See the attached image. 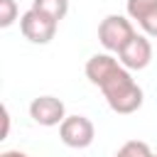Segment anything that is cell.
<instances>
[{"label":"cell","mask_w":157,"mask_h":157,"mask_svg":"<svg viewBox=\"0 0 157 157\" xmlns=\"http://www.w3.org/2000/svg\"><path fill=\"white\" fill-rule=\"evenodd\" d=\"M101 93L108 103V108L118 115H130V113H137L142 108V101H145V93L140 88V83L132 78V74L120 66L103 86H101Z\"/></svg>","instance_id":"obj_1"},{"label":"cell","mask_w":157,"mask_h":157,"mask_svg":"<svg viewBox=\"0 0 157 157\" xmlns=\"http://www.w3.org/2000/svg\"><path fill=\"white\" fill-rule=\"evenodd\" d=\"M135 34L137 32H135L130 17H125V15H105L98 25V42L110 54H120Z\"/></svg>","instance_id":"obj_2"},{"label":"cell","mask_w":157,"mask_h":157,"mask_svg":"<svg viewBox=\"0 0 157 157\" xmlns=\"http://www.w3.org/2000/svg\"><path fill=\"white\" fill-rule=\"evenodd\" d=\"M56 27H59L56 20H52L49 15L34 10V7H29L20 17V32L32 44H49L54 39V34H56Z\"/></svg>","instance_id":"obj_3"},{"label":"cell","mask_w":157,"mask_h":157,"mask_svg":"<svg viewBox=\"0 0 157 157\" xmlns=\"http://www.w3.org/2000/svg\"><path fill=\"white\" fill-rule=\"evenodd\" d=\"M59 137L66 147L71 150H83L93 142L96 128L86 115H66L64 123L59 125Z\"/></svg>","instance_id":"obj_4"},{"label":"cell","mask_w":157,"mask_h":157,"mask_svg":"<svg viewBox=\"0 0 157 157\" xmlns=\"http://www.w3.org/2000/svg\"><path fill=\"white\" fill-rule=\"evenodd\" d=\"M29 118L42 125V128H54V125H61L64 118H66V105L61 98L56 96H37L32 103H29Z\"/></svg>","instance_id":"obj_5"},{"label":"cell","mask_w":157,"mask_h":157,"mask_svg":"<svg viewBox=\"0 0 157 157\" xmlns=\"http://www.w3.org/2000/svg\"><path fill=\"white\" fill-rule=\"evenodd\" d=\"M152 44H150V37L147 34H135L128 44H125V49L118 54V59H120V64L128 69V71H142V69H147V64L152 61Z\"/></svg>","instance_id":"obj_6"},{"label":"cell","mask_w":157,"mask_h":157,"mask_svg":"<svg viewBox=\"0 0 157 157\" xmlns=\"http://www.w3.org/2000/svg\"><path fill=\"white\" fill-rule=\"evenodd\" d=\"M120 66H123L120 59H115L110 52H105V54H93V56L86 61V78H88L93 86L101 88Z\"/></svg>","instance_id":"obj_7"},{"label":"cell","mask_w":157,"mask_h":157,"mask_svg":"<svg viewBox=\"0 0 157 157\" xmlns=\"http://www.w3.org/2000/svg\"><path fill=\"white\" fill-rule=\"evenodd\" d=\"M32 7L49 15L52 20L61 22L66 17V12H69V0H32Z\"/></svg>","instance_id":"obj_8"},{"label":"cell","mask_w":157,"mask_h":157,"mask_svg":"<svg viewBox=\"0 0 157 157\" xmlns=\"http://www.w3.org/2000/svg\"><path fill=\"white\" fill-rule=\"evenodd\" d=\"M155 7H157V0H125V12L135 22H142Z\"/></svg>","instance_id":"obj_9"},{"label":"cell","mask_w":157,"mask_h":157,"mask_svg":"<svg viewBox=\"0 0 157 157\" xmlns=\"http://www.w3.org/2000/svg\"><path fill=\"white\" fill-rule=\"evenodd\" d=\"M113 157H152V150L142 140H128Z\"/></svg>","instance_id":"obj_10"},{"label":"cell","mask_w":157,"mask_h":157,"mask_svg":"<svg viewBox=\"0 0 157 157\" xmlns=\"http://www.w3.org/2000/svg\"><path fill=\"white\" fill-rule=\"evenodd\" d=\"M20 10H17V2L15 0H0V27L7 29L15 20H17Z\"/></svg>","instance_id":"obj_11"},{"label":"cell","mask_w":157,"mask_h":157,"mask_svg":"<svg viewBox=\"0 0 157 157\" xmlns=\"http://www.w3.org/2000/svg\"><path fill=\"white\" fill-rule=\"evenodd\" d=\"M140 27H142V34H147V37H155L157 39V7L142 20V22H137Z\"/></svg>","instance_id":"obj_12"},{"label":"cell","mask_w":157,"mask_h":157,"mask_svg":"<svg viewBox=\"0 0 157 157\" xmlns=\"http://www.w3.org/2000/svg\"><path fill=\"white\" fill-rule=\"evenodd\" d=\"M7 132H10V110H7V105H2V132H0V140H7Z\"/></svg>","instance_id":"obj_13"},{"label":"cell","mask_w":157,"mask_h":157,"mask_svg":"<svg viewBox=\"0 0 157 157\" xmlns=\"http://www.w3.org/2000/svg\"><path fill=\"white\" fill-rule=\"evenodd\" d=\"M0 157H29L27 152H22V150H5Z\"/></svg>","instance_id":"obj_14"},{"label":"cell","mask_w":157,"mask_h":157,"mask_svg":"<svg viewBox=\"0 0 157 157\" xmlns=\"http://www.w3.org/2000/svg\"><path fill=\"white\" fill-rule=\"evenodd\" d=\"M152 157H157V155H152Z\"/></svg>","instance_id":"obj_15"}]
</instances>
